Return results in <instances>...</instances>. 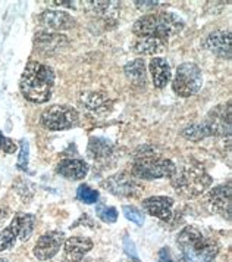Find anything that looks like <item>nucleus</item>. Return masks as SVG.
Returning a JSON list of instances; mask_svg holds the SVG:
<instances>
[{
    "mask_svg": "<svg viewBox=\"0 0 232 262\" xmlns=\"http://www.w3.org/2000/svg\"><path fill=\"white\" fill-rule=\"evenodd\" d=\"M181 16L171 12H156L141 16L132 27V33L137 37H156L169 40L184 30Z\"/></svg>",
    "mask_w": 232,
    "mask_h": 262,
    "instance_id": "4",
    "label": "nucleus"
},
{
    "mask_svg": "<svg viewBox=\"0 0 232 262\" xmlns=\"http://www.w3.org/2000/svg\"><path fill=\"white\" fill-rule=\"evenodd\" d=\"M0 262H8L6 259H0Z\"/></svg>",
    "mask_w": 232,
    "mask_h": 262,
    "instance_id": "35",
    "label": "nucleus"
},
{
    "mask_svg": "<svg viewBox=\"0 0 232 262\" xmlns=\"http://www.w3.org/2000/svg\"><path fill=\"white\" fill-rule=\"evenodd\" d=\"M35 226V216L33 214H16L11 224L0 233V252L12 249L18 240L27 242L31 237Z\"/></svg>",
    "mask_w": 232,
    "mask_h": 262,
    "instance_id": "7",
    "label": "nucleus"
},
{
    "mask_svg": "<svg viewBox=\"0 0 232 262\" xmlns=\"http://www.w3.org/2000/svg\"><path fill=\"white\" fill-rule=\"evenodd\" d=\"M129 262H141V261H140L138 258H137V259H131V261H129Z\"/></svg>",
    "mask_w": 232,
    "mask_h": 262,
    "instance_id": "34",
    "label": "nucleus"
},
{
    "mask_svg": "<svg viewBox=\"0 0 232 262\" xmlns=\"http://www.w3.org/2000/svg\"><path fill=\"white\" fill-rule=\"evenodd\" d=\"M28 159H30V144L27 140H21V149H19V158L16 162V168L21 171H28Z\"/></svg>",
    "mask_w": 232,
    "mask_h": 262,
    "instance_id": "28",
    "label": "nucleus"
},
{
    "mask_svg": "<svg viewBox=\"0 0 232 262\" xmlns=\"http://www.w3.org/2000/svg\"><path fill=\"white\" fill-rule=\"evenodd\" d=\"M0 150H3L5 154H13L16 150V144L13 143V140L5 137L0 131Z\"/></svg>",
    "mask_w": 232,
    "mask_h": 262,
    "instance_id": "29",
    "label": "nucleus"
},
{
    "mask_svg": "<svg viewBox=\"0 0 232 262\" xmlns=\"http://www.w3.org/2000/svg\"><path fill=\"white\" fill-rule=\"evenodd\" d=\"M150 74L153 78V84L156 89H163L166 87V84L171 81L172 78V71H171V65L168 63V60L163 58H153L150 60Z\"/></svg>",
    "mask_w": 232,
    "mask_h": 262,
    "instance_id": "21",
    "label": "nucleus"
},
{
    "mask_svg": "<svg viewBox=\"0 0 232 262\" xmlns=\"http://www.w3.org/2000/svg\"><path fill=\"white\" fill-rule=\"evenodd\" d=\"M65 243V233L63 231H49L40 236L34 246V256L40 261H49L58 255V252Z\"/></svg>",
    "mask_w": 232,
    "mask_h": 262,
    "instance_id": "11",
    "label": "nucleus"
},
{
    "mask_svg": "<svg viewBox=\"0 0 232 262\" xmlns=\"http://www.w3.org/2000/svg\"><path fill=\"white\" fill-rule=\"evenodd\" d=\"M99 191L91 189L90 186L87 184H81L78 189H77V199L81 201L82 203H87V205H93V203H97L99 201Z\"/></svg>",
    "mask_w": 232,
    "mask_h": 262,
    "instance_id": "26",
    "label": "nucleus"
},
{
    "mask_svg": "<svg viewBox=\"0 0 232 262\" xmlns=\"http://www.w3.org/2000/svg\"><path fill=\"white\" fill-rule=\"evenodd\" d=\"M85 3L91 12L107 18H110L107 13H116L119 9V2H85Z\"/></svg>",
    "mask_w": 232,
    "mask_h": 262,
    "instance_id": "24",
    "label": "nucleus"
},
{
    "mask_svg": "<svg viewBox=\"0 0 232 262\" xmlns=\"http://www.w3.org/2000/svg\"><path fill=\"white\" fill-rule=\"evenodd\" d=\"M113 144L105 137H91L88 142V156L93 159H106L112 155Z\"/></svg>",
    "mask_w": 232,
    "mask_h": 262,
    "instance_id": "23",
    "label": "nucleus"
},
{
    "mask_svg": "<svg viewBox=\"0 0 232 262\" xmlns=\"http://www.w3.org/2000/svg\"><path fill=\"white\" fill-rule=\"evenodd\" d=\"M38 21L43 27H46L49 30H53V31L69 30V28H74L77 25L75 19L71 16L69 13L62 12V11H53V9L41 12Z\"/></svg>",
    "mask_w": 232,
    "mask_h": 262,
    "instance_id": "18",
    "label": "nucleus"
},
{
    "mask_svg": "<svg viewBox=\"0 0 232 262\" xmlns=\"http://www.w3.org/2000/svg\"><path fill=\"white\" fill-rule=\"evenodd\" d=\"M100 186L118 198H138L144 190L138 180L129 172L113 174L109 179L103 180Z\"/></svg>",
    "mask_w": 232,
    "mask_h": 262,
    "instance_id": "10",
    "label": "nucleus"
},
{
    "mask_svg": "<svg viewBox=\"0 0 232 262\" xmlns=\"http://www.w3.org/2000/svg\"><path fill=\"white\" fill-rule=\"evenodd\" d=\"M52 5H55V6H63V8H75V2H71V0H52L50 2Z\"/></svg>",
    "mask_w": 232,
    "mask_h": 262,
    "instance_id": "33",
    "label": "nucleus"
},
{
    "mask_svg": "<svg viewBox=\"0 0 232 262\" xmlns=\"http://www.w3.org/2000/svg\"><path fill=\"white\" fill-rule=\"evenodd\" d=\"M93 249V242L88 237L74 236L65 240V261L82 262V258Z\"/></svg>",
    "mask_w": 232,
    "mask_h": 262,
    "instance_id": "17",
    "label": "nucleus"
},
{
    "mask_svg": "<svg viewBox=\"0 0 232 262\" xmlns=\"http://www.w3.org/2000/svg\"><path fill=\"white\" fill-rule=\"evenodd\" d=\"M157 262H175L172 255H171V250L168 249V248L160 249V252H159V261Z\"/></svg>",
    "mask_w": 232,
    "mask_h": 262,
    "instance_id": "32",
    "label": "nucleus"
},
{
    "mask_svg": "<svg viewBox=\"0 0 232 262\" xmlns=\"http://www.w3.org/2000/svg\"><path fill=\"white\" fill-rule=\"evenodd\" d=\"M203 85V72L193 62L181 63L172 80V89L181 97H191L197 95Z\"/></svg>",
    "mask_w": 232,
    "mask_h": 262,
    "instance_id": "8",
    "label": "nucleus"
},
{
    "mask_svg": "<svg viewBox=\"0 0 232 262\" xmlns=\"http://www.w3.org/2000/svg\"><path fill=\"white\" fill-rule=\"evenodd\" d=\"M171 184L176 193L187 199H196L212 186V177L200 164H187L176 167L172 172Z\"/></svg>",
    "mask_w": 232,
    "mask_h": 262,
    "instance_id": "5",
    "label": "nucleus"
},
{
    "mask_svg": "<svg viewBox=\"0 0 232 262\" xmlns=\"http://www.w3.org/2000/svg\"><path fill=\"white\" fill-rule=\"evenodd\" d=\"M125 77L129 83L138 87H144L147 83V74H146V63L143 59H135L132 62H128L124 68Z\"/></svg>",
    "mask_w": 232,
    "mask_h": 262,
    "instance_id": "22",
    "label": "nucleus"
},
{
    "mask_svg": "<svg viewBox=\"0 0 232 262\" xmlns=\"http://www.w3.org/2000/svg\"><path fill=\"white\" fill-rule=\"evenodd\" d=\"M80 103L93 117H105L113 107V100L107 95L100 93V92L82 93L80 97Z\"/></svg>",
    "mask_w": 232,
    "mask_h": 262,
    "instance_id": "14",
    "label": "nucleus"
},
{
    "mask_svg": "<svg viewBox=\"0 0 232 262\" xmlns=\"http://www.w3.org/2000/svg\"><path fill=\"white\" fill-rule=\"evenodd\" d=\"M96 215L106 223V224H113L118 220V211L113 206H107L105 203H97L96 205Z\"/></svg>",
    "mask_w": 232,
    "mask_h": 262,
    "instance_id": "25",
    "label": "nucleus"
},
{
    "mask_svg": "<svg viewBox=\"0 0 232 262\" xmlns=\"http://www.w3.org/2000/svg\"><path fill=\"white\" fill-rule=\"evenodd\" d=\"M174 199L169 196H151L143 201V208L151 216L160 221H169L174 215Z\"/></svg>",
    "mask_w": 232,
    "mask_h": 262,
    "instance_id": "16",
    "label": "nucleus"
},
{
    "mask_svg": "<svg viewBox=\"0 0 232 262\" xmlns=\"http://www.w3.org/2000/svg\"><path fill=\"white\" fill-rule=\"evenodd\" d=\"M40 122L49 131L69 130L78 122V112L69 106L53 105L41 114Z\"/></svg>",
    "mask_w": 232,
    "mask_h": 262,
    "instance_id": "9",
    "label": "nucleus"
},
{
    "mask_svg": "<svg viewBox=\"0 0 232 262\" xmlns=\"http://www.w3.org/2000/svg\"><path fill=\"white\" fill-rule=\"evenodd\" d=\"M174 162L168 158H162L153 154H143L135 158L132 164V176L135 179L156 180L169 179L175 171Z\"/></svg>",
    "mask_w": 232,
    "mask_h": 262,
    "instance_id": "6",
    "label": "nucleus"
},
{
    "mask_svg": "<svg viewBox=\"0 0 232 262\" xmlns=\"http://www.w3.org/2000/svg\"><path fill=\"white\" fill-rule=\"evenodd\" d=\"M68 45H69L68 37L59 33L38 31L34 36L35 50L44 56H53L60 50H63Z\"/></svg>",
    "mask_w": 232,
    "mask_h": 262,
    "instance_id": "13",
    "label": "nucleus"
},
{
    "mask_svg": "<svg viewBox=\"0 0 232 262\" xmlns=\"http://www.w3.org/2000/svg\"><path fill=\"white\" fill-rule=\"evenodd\" d=\"M56 172L72 181L84 180L88 174V164L82 159H63L58 164Z\"/></svg>",
    "mask_w": 232,
    "mask_h": 262,
    "instance_id": "19",
    "label": "nucleus"
},
{
    "mask_svg": "<svg viewBox=\"0 0 232 262\" xmlns=\"http://www.w3.org/2000/svg\"><path fill=\"white\" fill-rule=\"evenodd\" d=\"M182 137L191 142H198L210 136H231V102L212 109L204 121L191 124L181 133Z\"/></svg>",
    "mask_w": 232,
    "mask_h": 262,
    "instance_id": "3",
    "label": "nucleus"
},
{
    "mask_svg": "<svg viewBox=\"0 0 232 262\" xmlns=\"http://www.w3.org/2000/svg\"><path fill=\"white\" fill-rule=\"evenodd\" d=\"M124 249L127 252L128 256H131V259H137V252H135V245L129 240L128 237L124 238Z\"/></svg>",
    "mask_w": 232,
    "mask_h": 262,
    "instance_id": "31",
    "label": "nucleus"
},
{
    "mask_svg": "<svg viewBox=\"0 0 232 262\" xmlns=\"http://www.w3.org/2000/svg\"><path fill=\"white\" fill-rule=\"evenodd\" d=\"M122 212L125 215L128 221L137 224V226H143L144 224V214L143 211L138 209L137 206H132V205H124L122 206Z\"/></svg>",
    "mask_w": 232,
    "mask_h": 262,
    "instance_id": "27",
    "label": "nucleus"
},
{
    "mask_svg": "<svg viewBox=\"0 0 232 262\" xmlns=\"http://www.w3.org/2000/svg\"><path fill=\"white\" fill-rule=\"evenodd\" d=\"M184 262H216L219 245L213 237L206 236L198 227H184L176 238Z\"/></svg>",
    "mask_w": 232,
    "mask_h": 262,
    "instance_id": "2",
    "label": "nucleus"
},
{
    "mask_svg": "<svg viewBox=\"0 0 232 262\" xmlns=\"http://www.w3.org/2000/svg\"><path fill=\"white\" fill-rule=\"evenodd\" d=\"M169 40L156 38V37H137L132 43V49L137 55L141 56H151L162 53L168 48Z\"/></svg>",
    "mask_w": 232,
    "mask_h": 262,
    "instance_id": "20",
    "label": "nucleus"
},
{
    "mask_svg": "<svg viewBox=\"0 0 232 262\" xmlns=\"http://www.w3.org/2000/svg\"><path fill=\"white\" fill-rule=\"evenodd\" d=\"M231 31L216 30L206 37L204 48L222 59H231Z\"/></svg>",
    "mask_w": 232,
    "mask_h": 262,
    "instance_id": "15",
    "label": "nucleus"
},
{
    "mask_svg": "<svg viewBox=\"0 0 232 262\" xmlns=\"http://www.w3.org/2000/svg\"><path fill=\"white\" fill-rule=\"evenodd\" d=\"M135 3V6L138 8L140 11H149V9H156L157 6H160L162 5V2H154V0H144V2H141V0H137V2H134Z\"/></svg>",
    "mask_w": 232,
    "mask_h": 262,
    "instance_id": "30",
    "label": "nucleus"
},
{
    "mask_svg": "<svg viewBox=\"0 0 232 262\" xmlns=\"http://www.w3.org/2000/svg\"><path fill=\"white\" fill-rule=\"evenodd\" d=\"M231 181H228L226 184L216 186L209 191L207 203H209L210 211L222 216H226V220H231Z\"/></svg>",
    "mask_w": 232,
    "mask_h": 262,
    "instance_id": "12",
    "label": "nucleus"
},
{
    "mask_svg": "<svg viewBox=\"0 0 232 262\" xmlns=\"http://www.w3.org/2000/svg\"><path fill=\"white\" fill-rule=\"evenodd\" d=\"M55 87L53 70L37 60H30L19 80L21 95L33 103H46L52 97Z\"/></svg>",
    "mask_w": 232,
    "mask_h": 262,
    "instance_id": "1",
    "label": "nucleus"
}]
</instances>
